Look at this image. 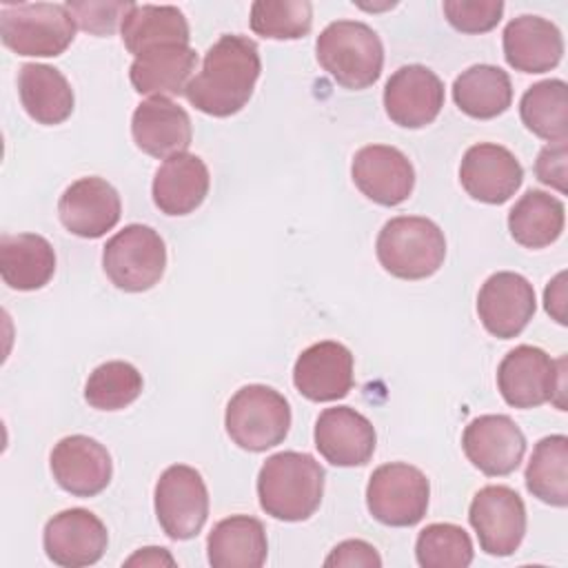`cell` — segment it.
<instances>
[{
    "label": "cell",
    "instance_id": "obj_3",
    "mask_svg": "<svg viewBox=\"0 0 568 568\" xmlns=\"http://www.w3.org/2000/svg\"><path fill=\"white\" fill-rule=\"evenodd\" d=\"M320 67L344 89H366L375 84L384 67L379 36L359 20H335L315 40Z\"/></svg>",
    "mask_w": 568,
    "mask_h": 568
},
{
    "label": "cell",
    "instance_id": "obj_28",
    "mask_svg": "<svg viewBox=\"0 0 568 568\" xmlns=\"http://www.w3.org/2000/svg\"><path fill=\"white\" fill-rule=\"evenodd\" d=\"M18 95L27 115L38 124L53 126L73 113V89L69 80L49 64H22L18 71Z\"/></svg>",
    "mask_w": 568,
    "mask_h": 568
},
{
    "label": "cell",
    "instance_id": "obj_7",
    "mask_svg": "<svg viewBox=\"0 0 568 568\" xmlns=\"http://www.w3.org/2000/svg\"><path fill=\"white\" fill-rule=\"evenodd\" d=\"M564 357L555 362L537 346H515L497 366V388L513 408H535L555 402L564 410Z\"/></svg>",
    "mask_w": 568,
    "mask_h": 568
},
{
    "label": "cell",
    "instance_id": "obj_41",
    "mask_svg": "<svg viewBox=\"0 0 568 568\" xmlns=\"http://www.w3.org/2000/svg\"><path fill=\"white\" fill-rule=\"evenodd\" d=\"M566 273L555 275L552 282H548L546 291H544V306L546 311L559 322L566 324Z\"/></svg>",
    "mask_w": 568,
    "mask_h": 568
},
{
    "label": "cell",
    "instance_id": "obj_27",
    "mask_svg": "<svg viewBox=\"0 0 568 568\" xmlns=\"http://www.w3.org/2000/svg\"><path fill=\"white\" fill-rule=\"evenodd\" d=\"M268 541L264 524L248 515H231L213 526L206 555L213 568H260L266 561Z\"/></svg>",
    "mask_w": 568,
    "mask_h": 568
},
{
    "label": "cell",
    "instance_id": "obj_1",
    "mask_svg": "<svg viewBox=\"0 0 568 568\" xmlns=\"http://www.w3.org/2000/svg\"><path fill=\"white\" fill-rule=\"evenodd\" d=\"M257 44L237 33L220 36L204 53L202 69L184 89L191 106L213 118H229L246 106L260 78Z\"/></svg>",
    "mask_w": 568,
    "mask_h": 568
},
{
    "label": "cell",
    "instance_id": "obj_5",
    "mask_svg": "<svg viewBox=\"0 0 568 568\" xmlns=\"http://www.w3.org/2000/svg\"><path fill=\"white\" fill-rule=\"evenodd\" d=\"M0 38L18 55L55 58L75 38V20L67 4L18 2L0 9Z\"/></svg>",
    "mask_w": 568,
    "mask_h": 568
},
{
    "label": "cell",
    "instance_id": "obj_11",
    "mask_svg": "<svg viewBox=\"0 0 568 568\" xmlns=\"http://www.w3.org/2000/svg\"><path fill=\"white\" fill-rule=\"evenodd\" d=\"M468 521L486 555L508 557L524 541L526 506L519 493L510 486H484L470 501Z\"/></svg>",
    "mask_w": 568,
    "mask_h": 568
},
{
    "label": "cell",
    "instance_id": "obj_12",
    "mask_svg": "<svg viewBox=\"0 0 568 568\" xmlns=\"http://www.w3.org/2000/svg\"><path fill=\"white\" fill-rule=\"evenodd\" d=\"M537 308L532 284L513 271L493 273L477 293V315L484 328L499 337H517Z\"/></svg>",
    "mask_w": 568,
    "mask_h": 568
},
{
    "label": "cell",
    "instance_id": "obj_35",
    "mask_svg": "<svg viewBox=\"0 0 568 568\" xmlns=\"http://www.w3.org/2000/svg\"><path fill=\"white\" fill-rule=\"evenodd\" d=\"M473 541L457 524H428L415 541V557L422 568H466L473 564Z\"/></svg>",
    "mask_w": 568,
    "mask_h": 568
},
{
    "label": "cell",
    "instance_id": "obj_23",
    "mask_svg": "<svg viewBox=\"0 0 568 568\" xmlns=\"http://www.w3.org/2000/svg\"><path fill=\"white\" fill-rule=\"evenodd\" d=\"M504 58L521 73L555 69L564 55L561 31L541 16L513 18L504 29Z\"/></svg>",
    "mask_w": 568,
    "mask_h": 568
},
{
    "label": "cell",
    "instance_id": "obj_22",
    "mask_svg": "<svg viewBox=\"0 0 568 568\" xmlns=\"http://www.w3.org/2000/svg\"><path fill=\"white\" fill-rule=\"evenodd\" d=\"M131 135L142 153L166 160L186 153L193 129L189 113L180 104L169 98H149L133 111Z\"/></svg>",
    "mask_w": 568,
    "mask_h": 568
},
{
    "label": "cell",
    "instance_id": "obj_17",
    "mask_svg": "<svg viewBox=\"0 0 568 568\" xmlns=\"http://www.w3.org/2000/svg\"><path fill=\"white\" fill-rule=\"evenodd\" d=\"M122 202L118 191L98 175L71 182L58 200L62 226L84 240L102 237L120 222Z\"/></svg>",
    "mask_w": 568,
    "mask_h": 568
},
{
    "label": "cell",
    "instance_id": "obj_38",
    "mask_svg": "<svg viewBox=\"0 0 568 568\" xmlns=\"http://www.w3.org/2000/svg\"><path fill=\"white\" fill-rule=\"evenodd\" d=\"M131 7L133 2H67V9L71 11L78 27L95 36L113 33L118 22L122 24Z\"/></svg>",
    "mask_w": 568,
    "mask_h": 568
},
{
    "label": "cell",
    "instance_id": "obj_9",
    "mask_svg": "<svg viewBox=\"0 0 568 568\" xmlns=\"http://www.w3.org/2000/svg\"><path fill=\"white\" fill-rule=\"evenodd\" d=\"M428 499L430 484L426 475L404 462L377 466L366 486V508L384 526L419 524L428 510Z\"/></svg>",
    "mask_w": 568,
    "mask_h": 568
},
{
    "label": "cell",
    "instance_id": "obj_21",
    "mask_svg": "<svg viewBox=\"0 0 568 568\" xmlns=\"http://www.w3.org/2000/svg\"><path fill=\"white\" fill-rule=\"evenodd\" d=\"M313 439L320 455L342 468L364 466L377 444L375 426L351 406L324 408L315 422Z\"/></svg>",
    "mask_w": 568,
    "mask_h": 568
},
{
    "label": "cell",
    "instance_id": "obj_10",
    "mask_svg": "<svg viewBox=\"0 0 568 568\" xmlns=\"http://www.w3.org/2000/svg\"><path fill=\"white\" fill-rule=\"evenodd\" d=\"M155 517L166 537L175 541L193 539L204 528L209 517V490L193 466H169L153 493Z\"/></svg>",
    "mask_w": 568,
    "mask_h": 568
},
{
    "label": "cell",
    "instance_id": "obj_30",
    "mask_svg": "<svg viewBox=\"0 0 568 568\" xmlns=\"http://www.w3.org/2000/svg\"><path fill=\"white\" fill-rule=\"evenodd\" d=\"M453 100L462 113L475 120L501 115L513 102V84L495 64H473L453 82Z\"/></svg>",
    "mask_w": 568,
    "mask_h": 568
},
{
    "label": "cell",
    "instance_id": "obj_8",
    "mask_svg": "<svg viewBox=\"0 0 568 568\" xmlns=\"http://www.w3.org/2000/svg\"><path fill=\"white\" fill-rule=\"evenodd\" d=\"M102 268L120 291H149L162 280L166 268L164 240L146 224H126L104 244Z\"/></svg>",
    "mask_w": 568,
    "mask_h": 568
},
{
    "label": "cell",
    "instance_id": "obj_14",
    "mask_svg": "<svg viewBox=\"0 0 568 568\" xmlns=\"http://www.w3.org/2000/svg\"><path fill=\"white\" fill-rule=\"evenodd\" d=\"M462 448L477 470L504 477L521 464L526 437L508 415H479L464 428Z\"/></svg>",
    "mask_w": 568,
    "mask_h": 568
},
{
    "label": "cell",
    "instance_id": "obj_42",
    "mask_svg": "<svg viewBox=\"0 0 568 568\" xmlns=\"http://www.w3.org/2000/svg\"><path fill=\"white\" fill-rule=\"evenodd\" d=\"M126 566H175V559L166 552V548H158V546H149V548H140L135 555H131L126 561Z\"/></svg>",
    "mask_w": 568,
    "mask_h": 568
},
{
    "label": "cell",
    "instance_id": "obj_34",
    "mask_svg": "<svg viewBox=\"0 0 568 568\" xmlns=\"http://www.w3.org/2000/svg\"><path fill=\"white\" fill-rule=\"evenodd\" d=\"M140 371L122 359H111L93 368L84 384V399L98 410H122L142 393Z\"/></svg>",
    "mask_w": 568,
    "mask_h": 568
},
{
    "label": "cell",
    "instance_id": "obj_24",
    "mask_svg": "<svg viewBox=\"0 0 568 568\" xmlns=\"http://www.w3.org/2000/svg\"><path fill=\"white\" fill-rule=\"evenodd\" d=\"M209 186L211 175L204 160L193 153H178L158 166L151 195L164 215H189L204 202Z\"/></svg>",
    "mask_w": 568,
    "mask_h": 568
},
{
    "label": "cell",
    "instance_id": "obj_33",
    "mask_svg": "<svg viewBox=\"0 0 568 568\" xmlns=\"http://www.w3.org/2000/svg\"><path fill=\"white\" fill-rule=\"evenodd\" d=\"M524 126L541 140L566 142L568 138V87L564 80H541L526 89L519 100Z\"/></svg>",
    "mask_w": 568,
    "mask_h": 568
},
{
    "label": "cell",
    "instance_id": "obj_16",
    "mask_svg": "<svg viewBox=\"0 0 568 568\" xmlns=\"http://www.w3.org/2000/svg\"><path fill=\"white\" fill-rule=\"evenodd\" d=\"M355 186L382 206H397L406 202L415 186V169L410 160L395 146L366 144L351 164Z\"/></svg>",
    "mask_w": 568,
    "mask_h": 568
},
{
    "label": "cell",
    "instance_id": "obj_13",
    "mask_svg": "<svg viewBox=\"0 0 568 568\" xmlns=\"http://www.w3.org/2000/svg\"><path fill=\"white\" fill-rule=\"evenodd\" d=\"M109 544L106 526L87 508H69L44 524L42 548L64 568H82L102 559Z\"/></svg>",
    "mask_w": 568,
    "mask_h": 568
},
{
    "label": "cell",
    "instance_id": "obj_18",
    "mask_svg": "<svg viewBox=\"0 0 568 568\" xmlns=\"http://www.w3.org/2000/svg\"><path fill=\"white\" fill-rule=\"evenodd\" d=\"M55 484L75 497L100 495L113 475L109 450L89 435L62 437L49 457Z\"/></svg>",
    "mask_w": 568,
    "mask_h": 568
},
{
    "label": "cell",
    "instance_id": "obj_2",
    "mask_svg": "<svg viewBox=\"0 0 568 568\" xmlns=\"http://www.w3.org/2000/svg\"><path fill=\"white\" fill-rule=\"evenodd\" d=\"M324 468L308 453L271 455L257 475V499L266 515L280 521H304L322 504Z\"/></svg>",
    "mask_w": 568,
    "mask_h": 568
},
{
    "label": "cell",
    "instance_id": "obj_39",
    "mask_svg": "<svg viewBox=\"0 0 568 568\" xmlns=\"http://www.w3.org/2000/svg\"><path fill=\"white\" fill-rule=\"evenodd\" d=\"M566 160H568L566 142H550L548 146H544L535 162L537 180L541 184L557 189L559 193H566Z\"/></svg>",
    "mask_w": 568,
    "mask_h": 568
},
{
    "label": "cell",
    "instance_id": "obj_6",
    "mask_svg": "<svg viewBox=\"0 0 568 568\" xmlns=\"http://www.w3.org/2000/svg\"><path fill=\"white\" fill-rule=\"evenodd\" d=\"M224 426L233 444L251 453H264L288 435L291 406L275 388L248 384L229 399Z\"/></svg>",
    "mask_w": 568,
    "mask_h": 568
},
{
    "label": "cell",
    "instance_id": "obj_20",
    "mask_svg": "<svg viewBox=\"0 0 568 568\" xmlns=\"http://www.w3.org/2000/svg\"><path fill=\"white\" fill-rule=\"evenodd\" d=\"M297 393L311 402H337L353 388V353L333 339L304 348L293 366Z\"/></svg>",
    "mask_w": 568,
    "mask_h": 568
},
{
    "label": "cell",
    "instance_id": "obj_26",
    "mask_svg": "<svg viewBox=\"0 0 568 568\" xmlns=\"http://www.w3.org/2000/svg\"><path fill=\"white\" fill-rule=\"evenodd\" d=\"M55 273V251L38 233H4L0 237V275L13 291H38Z\"/></svg>",
    "mask_w": 568,
    "mask_h": 568
},
{
    "label": "cell",
    "instance_id": "obj_19",
    "mask_svg": "<svg viewBox=\"0 0 568 568\" xmlns=\"http://www.w3.org/2000/svg\"><path fill=\"white\" fill-rule=\"evenodd\" d=\"M459 182L464 191L484 204H504L524 182L519 160L501 144H473L459 164Z\"/></svg>",
    "mask_w": 568,
    "mask_h": 568
},
{
    "label": "cell",
    "instance_id": "obj_32",
    "mask_svg": "<svg viewBox=\"0 0 568 568\" xmlns=\"http://www.w3.org/2000/svg\"><path fill=\"white\" fill-rule=\"evenodd\" d=\"M524 479L532 497L564 508L568 504V437L548 435L539 439L532 448Z\"/></svg>",
    "mask_w": 568,
    "mask_h": 568
},
{
    "label": "cell",
    "instance_id": "obj_25",
    "mask_svg": "<svg viewBox=\"0 0 568 568\" xmlns=\"http://www.w3.org/2000/svg\"><path fill=\"white\" fill-rule=\"evenodd\" d=\"M197 53L189 44H166L138 55L129 67V80L140 95H182L195 71Z\"/></svg>",
    "mask_w": 568,
    "mask_h": 568
},
{
    "label": "cell",
    "instance_id": "obj_4",
    "mask_svg": "<svg viewBox=\"0 0 568 568\" xmlns=\"http://www.w3.org/2000/svg\"><path fill=\"white\" fill-rule=\"evenodd\" d=\"M386 273L399 280H424L439 271L446 257L444 231L428 217L399 215L388 220L375 242Z\"/></svg>",
    "mask_w": 568,
    "mask_h": 568
},
{
    "label": "cell",
    "instance_id": "obj_15",
    "mask_svg": "<svg viewBox=\"0 0 568 568\" xmlns=\"http://www.w3.org/2000/svg\"><path fill=\"white\" fill-rule=\"evenodd\" d=\"M444 106V82L424 64L399 67L384 87V109L404 129L430 124Z\"/></svg>",
    "mask_w": 568,
    "mask_h": 568
},
{
    "label": "cell",
    "instance_id": "obj_40",
    "mask_svg": "<svg viewBox=\"0 0 568 568\" xmlns=\"http://www.w3.org/2000/svg\"><path fill=\"white\" fill-rule=\"evenodd\" d=\"M324 566H364V568H379L382 566V557L377 555V550L362 539H346L342 544H337L328 557L324 559Z\"/></svg>",
    "mask_w": 568,
    "mask_h": 568
},
{
    "label": "cell",
    "instance_id": "obj_36",
    "mask_svg": "<svg viewBox=\"0 0 568 568\" xmlns=\"http://www.w3.org/2000/svg\"><path fill=\"white\" fill-rule=\"evenodd\" d=\"M253 33L271 40H297L313 27V4L308 0H257L251 4Z\"/></svg>",
    "mask_w": 568,
    "mask_h": 568
},
{
    "label": "cell",
    "instance_id": "obj_31",
    "mask_svg": "<svg viewBox=\"0 0 568 568\" xmlns=\"http://www.w3.org/2000/svg\"><path fill=\"white\" fill-rule=\"evenodd\" d=\"M564 222V202L539 189L526 191L508 213L510 237L526 248H544L557 242Z\"/></svg>",
    "mask_w": 568,
    "mask_h": 568
},
{
    "label": "cell",
    "instance_id": "obj_29",
    "mask_svg": "<svg viewBox=\"0 0 568 568\" xmlns=\"http://www.w3.org/2000/svg\"><path fill=\"white\" fill-rule=\"evenodd\" d=\"M122 42L135 58L166 44H189V22L173 4H133L120 24Z\"/></svg>",
    "mask_w": 568,
    "mask_h": 568
},
{
    "label": "cell",
    "instance_id": "obj_37",
    "mask_svg": "<svg viewBox=\"0 0 568 568\" xmlns=\"http://www.w3.org/2000/svg\"><path fill=\"white\" fill-rule=\"evenodd\" d=\"M446 20L462 33H484L497 27L504 13L501 0H446L442 4Z\"/></svg>",
    "mask_w": 568,
    "mask_h": 568
}]
</instances>
